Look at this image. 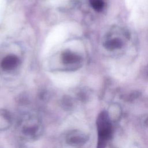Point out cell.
Here are the masks:
<instances>
[{
  "label": "cell",
  "mask_w": 148,
  "mask_h": 148,
  "mask_svg": "<svg viewBox=\"0 0 148 148\" xmlns=\"http://www.w3.org/2000/svg\"><path fill=\"white\" fill-rule=\"evenodd\" d=\"M39 121L35 117H29L21 123V132L28 139H35L40 130Z\"/></svg>",
  "instance_id": "cell-1"
},
{
  "label": "cell",
  "mask_w": 148,
  "mask_h": 148,
  "mask_svg": "<svg viewBox=\"0 0 148 148\" xmlns=\"http://www.w3.org/2000/svg\"><path fill=\"white\" fill-rule=\"evenodd\" d=\"M66 143L72 146H77L86 142V136L79 131L73 130L68 132L66 136Z\"/></svg>",
  "instance_id": "cell-2"
},
{
  "label": "cell",
  "mask_w": 148,
  "mask_h": 148,
  "mask_svg": "<svg viewBox=\"0 0 148 148\" xmlns=\"http://www.w3.org/2000/svg\"><path fill=\"white\" fill-rule=\"evenodd\" d=\"M20 59L14 54H9L2 60L1 66L3 71H12L19 64Z\"/></svg>",
  "instance_id": "cell-3"
},
{
  "label": "cell",
  "mask_w": 148,
  "mask_h": 148,
  "mask_svg": "<svg viewBox=\"0 0 148 148\" xmlns=\"http://www.w3.org/2000/svg\"><path fill=\"white\" fill-rule=\"evenodd\" d=\"M61 59L63 64L65 65H72L79 62L80 61V57L74 51L66 50L62 53Z\"/></svg>",
  "instance_id": "cell-4"
},
{
  "label": "cell",
  "mask_w": 148,
  "mask_h": 148,
  "mask_svg": "<svg viewBox=\"0 0 148 148\" xmlns=\"http://www.w3.org/2000/svg\"><path fill=\"white\" fill-rule=\"evenodd\" d=\"M91 3L92 6L98 11L101 10L104 5L102 0H91Z\"/></svg>",
  "instance_id": "cell-5"
},
{
  "label": "cell",
  "mask_w": 148,
  "mask_h": 148,
  "mask_svg": "<svg viewBox=\"0 0 148 148\" xmlns=\"http://www.w3.org/2000/svg\"><path fill=\"white\" fill-rule=\"evenodd\" d=\"M63 103H64V106L66 107V108H71V106L72 105L71 100L69 98H65L63 101Z\"/></svg>",
  "instance_id": "cell-6"
}]
</instances>
